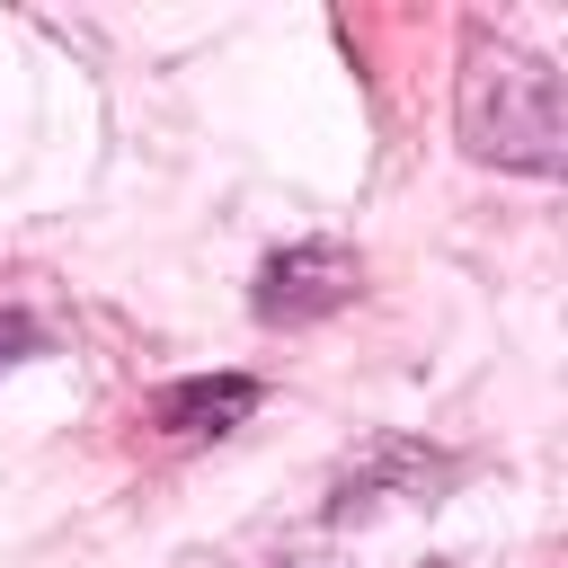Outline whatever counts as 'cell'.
Segmentation results:
<instances>
[{"label":"cell","instance_id":"obj_1","mask_svg":"<svg viewBox=\"0 0 568 568\" xmlns=\"http://www.w3.org/2000/svg\"><path fill=\"white\" fill-rule=\"evenodd\" d=\"M462 142L497 169H532L550 178L568 160V98H559V71L524 44H470L462 53Z\"/></svg>","mask_w":568,"mask_h":568},{"label":"cell","instance_id":"obj_2","mask_svg":"<svg viewBox=\"0 0 568 568\" xmlns=\"http://www.w3.org/2000/svg\"><path fill=\"white\" fill-rule=\"evenodd\" d=\"M355 275H364V266H355L337 240H293V248H275V257L257 266V320H275V328L328 320V311L355 302Z\"/></svg>","mask_w":568,"mask_h":568},{"label":"cell","instance_id":"obj_3","mask_svg":"<svg viewBox=\"0 0 568 568\" xmlns=\"http://www.w3.org/2000/svg\"><path fill=\"white\" fill-rule=\"evenodd\" d=\"M248 408H257V382L248 373H195V382H169L151 399V426L169 444H204V435H231Z\"/></svg>","mask_w":568,"mask_h":568},{"label":"cell","instance_id":"obj_4","mask_svg":"<svg viewBox=\"0 0 568 568\" xmlns=\"http://www.w3.org/2000/svg\"><path fill=\"white\" fill-rule=\"evenodd\" d=\"M27 346H36V320H18V311H9V320H0V364H18Z\"/></svg>","mask_w":568,"mask_h":568}]
</instances>
